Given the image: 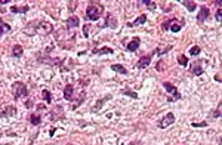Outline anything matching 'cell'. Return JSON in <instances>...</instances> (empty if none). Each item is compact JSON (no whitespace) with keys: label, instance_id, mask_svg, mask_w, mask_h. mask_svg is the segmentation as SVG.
Returning a JSON list of instances; mask_svg holds the SVG:
<instances>
[{"label":"cell","instance_id":"1","mask_svg":"<svg viewBox=\"0 0 222 145\" xmlns=\"http://www.w3.org/2000/svg\"><path fill=\"white\" fill-rule=\"evenodd\" d=\"M104 12V6L99 3V2H92L87 9H86V19L89 21H96V19L101 18Z\"/></svg>","mask_w":222,"mask_h":145},{"label":"cell","instance_id":"2","mask_svg":"<svg viewBox=\"0 0 222 145\" xmlns=\"http://www.w3.org/2000/svg\"><path fill=\"white\" fill-rule=\"evenodd\" d=\"M52 30H53V27H52L51 22H48V21H39V24H37V34H42V36H48V34H51Z\"/></svg>","mask_w":222,"mask_h":145},{"label":"cell","instance_id":"3","mask_svg":"<svg viewBox=\"0 0 222 145\" xmlns=\"http://www.w3.org/2000/svg\"><path fill=\"white\" fill-rule=\"evenodd\" d=\"M12 92H14V96H15V99H18V98H21V96H27V93H28V91H27V86L24 85V83H15L14 86H12Z\"/></svg>","mask_w":222,"mask_h":145},{"label":"cell","instance_id":"4","mask_svg":"<svg viewBox=\"0 0 222 145\" xmlns=\"http://www.w3.org/2000/svg\"><path fill=\"white\" fill-rule=\"evenodd\" d=\"M163 86H164V89H166V92H169V93H172L173 95V98H172V101H176V99H181V95H179V92H178V89L172 85V83H169V82H164L163 83Z\"/></svg>","mask_w":222,"mask_h":145},{"label":"cell","instance_id":"5","mask_svg":"<svg viewBox=\"0 0 222 145\" xmlns=\"http://www.w3.org/2000/svg\"><path fill=\"white\" fill-rule=\"evenodd\" d=\"M172 123H175V116L172 114V113H167L166 114V117L158 123V127L160 129H164V127H167V126H170Z\"/></svg>","mask_w":222,"mask_h":145},{"label":"cell","instance_id":"6","mask_svg":"<svg viewBox=\"0 0 222 145\" xmlns=\"http://www.w3.org/2000/svg\"><path fill=\"white\" fill-rule=\"evenodd\" d=\"M202 64H203L202 61L192 62V64H191V68H189L191 74H194V76H202V72H203V65H202Z\"/></svg>","mask_w":222,"mask_h":145},{"label":"cell","instance_id":"7","mask_svg":"<svg viewBox=\"0 0 222 145\" xmlns=\"http://www.w3.org/2000/svg\"><path fill=\"white\" fill-rule=\"evenodd\" d=\"M139 45H141V40H139L138 37H133V39L129 42V45H127V51H129V52H135L138 48H139Z\"/></svg>","mask_w":222,"mask_h":145},{"label":"cell","instance_id":"8","mask_svg":"<svg viewBox=\"0 0 222 145\" xmlns=\"http://www.w3.org/2000/svg\"><path fill=\"white\" fill-rule=\"evenodd\" d=\"M210 15V12H209V9L206 8V6H202V9H200V14H199V17H197V22H205L206 18Z\"/></svg>","mask_w":222,"mask_h":145},{"label":"cell","instance_id":"9","mask_svg":"<svg viewBox=\"0 0 222 145\" xmlns=\"http://www.w3.org/2000/svg\"><path fill=\"white\" fill-rule=\"evenodd\" d=\"M62 116H64V113H62V107H61V105H56L55 108L52 110V113H51L52 120H58V119L62 117Z\"/></svg>","mask_w":222,"mask_h":145},{"label":"cell","instance_id":"10","mask_svg":"<svg viewBox=\"0 0 222 145\" xmlns=\"http://www.w3.org/2000/svg\"><path fill=\"white\" fill-rule=\"evenodd\" d=\"M151 64V56L147 55V56H142L139 61H138V68H145Z\"/></svg>","mask_w":222,"mask_h":145},{"label":"cell","instance_id":"11","mask_svg":"<svg viewBox=\"0 0 222 145\" xmlns=\"http://www.w3.org/2000/svg\"><path fill=\"white\" fill-rule=\"evenodd\" d=\"M145 21H147V17H145V15H141V17H138L133 22H129L127 27H138V25H142Z\"/></svg>","mask_w":222,"mask_h":145},{"label":"cell","instance_id":"12","mask_svg":"<svg viewBox=\"0 0 222 145\" xmlns=\"http://www.w3.org/2000/svg\"><path fill=\"white\" fill-rule=\"evenodd\" d=\"M79 24H80V19L77 18V17H70V18L67 19V27H68V28L79 27Z\"/></svg>","mask_w":222,"mask_h":145},{"label":"cell","instance_id":"13","mask_svg":"<svg viewBox=\"0 0 222 145\" xmlns=\"http://www.w3.org/2000/svg\"><path fill=\"white\" fill-rule=\"evenodd\" d=\"M71 96H73V86L71 85H67L65 89H64V98L67 101H71Z\"/></svg>","mask_w":222,"mask_h":145},{"label":"cell","instance_id":"14","mask_svg":"<svg viewBox=\"0 0 222 145\" xmlns=\"http://www.w3.org/2000/svg\"><path fill=\"white\" fill-rule=\"evenodd\" d=\"M17 114V108L15 107H8L3 113H0V117H5V116H15Z\"/></svg>","mask_w":222,"mask_h":145},{"label":"cell","instance_id":"15","mask_svg":"<svg viewBox=\"0 0 222 145\" xmlns=\"http://www.w3.org/2000/svg\"><path fill=\"white\" fill-rule=\"evenodd\" d=\"M24 52V49H22V46H19V45H15L14 48H12V55L15 56V58H19L21 55Z\"/></svg>","mask_w":222,"mask_h":145},{"label":"cell","instance_id":"16","mask_svg":"<svg viewBox=\"0 0 222 145\" xmlns=\"http://www.w3.org/2000/svg\"><path fill=\"white\" fill-rule=\"evenodd\" d=\"M141 5H145L150 11H155V8H157V5H155V2H151V0H142V2H139Z\"/></svg>","mask_w":222,"mask_h":145},{"label":"cell","instance_id":"17","mask_svg":"<svg viewBox=\"0 0 222 145\" xmlns=\"http://www.w3.org/2000/svg\"><path fill=\"white\" fill-rule=\"evenodd\" d=\"M181 3H182V5H184V6L187 8L189 12H192V11H194V9L197 8V5H195L194 2H187V0H184V2H181Z\"/></svg>","mask_w":222,"mask_h":145},{"label":"cell","instance_id":"18","mask_svg":"<svg viewBox=\"0 0 222 145\" xmlns=\"http://www.w3.org/2000/svg\"><path fill=\"white\" fill-rule=\"evenodd\" d=\"M42 96H43V101H45V102H48V104H51L52 102V95H51V92L45 89V91L42 92Z\"/></svg>","mask_w":222,"mask_h":145},{"label":"cell","instance_id":"19","mask_svg":"<svg viewBox=\"0 0 222 145\" xmlns=\"http://www.w3.org/2000/svg\"><path fill=\"white\" fill-rule=\"evenodd\" d=\"M111 68H113L114 71L120 72V74H127V70H126V68H124L123 65H120V64H119V65H117V64H114V65H113Z\"/></svg>","mask_w":222,"mask_h":145},{"label":"cell","instance_id":"20","mask_svg":"<svg viewBox=\"0 0 222 145\" xmlns=\"http://www.w3.org/2000/svg\"><path fill=\"white\" fill-rule=\"evenodd\" d=\"M27 11H28V6H21V8L14 6V8H12V12H14V14H24V12H27Z\"/></svg>","mask_w":222,"mask_h":145},{"label":"cell","instance_id":"21","mask_svg":"<svg viewBox=\"0 0 222 145\" xmlns=\"http://www.w3.org/2000/svg\"><path fill=\"white\" fill-rule=\"evenodd\" d=\"M181 28H182V25H181V24H176V22L172 19V24H170V27H169V30H172L173 33H178Z\"/></svg>","mask_w":222,"mask_h":145},{"label":"cell","instance_id":"22","mask_svg":"<svg viewBox=\"0 0 222 145\" xmlns=\"http://www.w3.org/2000/svg\"><path fill=\"white\" fill-rule=\"evenodd\" d=\"M30 122H31V125H34V126H39V125H40V116L31 114V117H30Z\"/></svg>","mask_w":222,"mask_h":145},{"label":"cell","instance_id":"23","mask_svg":"<svg viewBox=\"0 0 222 145\" xmlns=\"http://www.w3.org/2000/svg\"><path fill=\"white\" fill-rule=\"evenodd\" d=\"M121 93H123V95H127V96H132L133 99H136V98H138V93H136V92L129 91V89H123V91H121Z\"/></svg>","mask_w":222,"mask_h":145},{"label":"cell","instance_id":"24","mask_svg":"<svg viewBox=\"0 0 222 145\" xmlns=\"http://www.w3.org/2000/svg\"><path fill=\"white\" fill-rule=\"evenodd\" d=\"M9 30H11V27H9L8 24H5V22L0 21V37H2V34H3L5 31H9Z\"/></svg>","mask_w":222,"mask_h":145},{"label":"cell","instance_id":"25","mask_svg":"<svg viewBox=\"0 0 222 145\" xmlns=\"http://www.w3.org/2000/svg\"><path fill=\"white\" fill-rule=\"evenodd\" d=\"M107 18L110 19V27H111V28H116V27H117V22H116V18H114V17H113L111 14H108V15H107Z\"/></svg>","mask_w":222,"mask_h":145},{"label":"cell","instance_id":"26","mask_svg":"<svg viewBox=\"0 0 222 145\" xmlns=\"http://www.w3.org/2000/svg\"><path fill=\"white\" fill-rule=\"evenodd\" d=\"M93 54H113V49L111 48H102L99 51H93Z\"/></svg>","mask_w":222,"mask_h":145},{"label":"cell","instance_id":"27","mask_svg":"<svg viewBox=\"0 0 222 145\" xmlns=\"http://www.w3.org/2000/svg\"><path fill=\"white\" fill-rule=\"evenodd\" d=\"M178 61H179V64L184 65V67L188 64V58L185 56V55H179V56H178Z\"/></svg>","mask_w":222,"mask_h":145},{"label":"cell","instance_id":"28","mask_svg":"<svg viewBox=\"0 0 222 145\" xmlns=\"http://www.w3.org/2000/svg\"><path fill=\"white\" fill-rule=\"evenodd\" d=\"M107 99H110V96H108V98H104V99H101V101H99V102H98V104H96V105L93 107V111H98V110L101 108V105H102V104L105 102V101H107Z\"/></svg>","mask_w":222,"mask_h":145},{"label":"cell","instance_id":"29","mask_svg":"<svg viewBox=\"0 0 222 145\" xmlns=\"http://www.w3.org/2000/svg\"><path fill=\"white\" fill-rule=\"evenodd\" d=\"M189 54L194 55V56H195V55H199V54H200V48H199V46H194V48H191V49H189Z\"/></svg>","mask_w":222,"mask_h":145},{"label":"cell","instance_id":"30","mask_svg":"<svg viewBox=\"0 0 222 145\" xmlns=\"http://www.w3.org/2000/svg\"><path fill=\"white\" fill-rule=\"evenodd\" d=\"M215 18L216 21H221L222 17H221V8H218V11H216V14H215Z\"/></svg>","mask_w":222,"mask_h":145},{"label":"cell","instance_id":"31","mask_svg":"<svg viewBox=\"0 0 222 145\" xmlns=\"http://www.w3.org/2000/svg\"><path fill=\"white\" fill-rule=\"evenodd\" d=\"M221 116V104L218 105V110L215 111V114H212V117H219Z\"/></svg>","mask_w":222,"mask_h":145},{"label":"cell","instance_id":"32","mask_svg":"<svg viewBox=\"0 0 222 145\" xmlns=\"http://www.w3.org/2000/svg\"><path fill=\"white\" fill-rule=\"evenodd\" d=\"M170 24H172V21H167V22H164L161 27H163V30H169V27H170Z\"/></svg>","mask_w":222,"mask_h":145},{"label":"cell","instance_id":"33","mask_svg":"<svg viewBox=\"0 0 222 145\" xmlns=\"http://www.w3.org/2000/svg\"><path fill=\"white\" fill-rule=\"evenodd\" d=\"M192 126H194V127H200V126L206 127V126H207V123H192Z\"/></svg>","mask_w":222,"mask_h":145},{"label":"cell","instance_id":"34","mask_svg":"<svg viewBox=\"0 0 222 145\" xmlns=\"http://www.w3.org/2000/svg\"><path fill=\"white\" fill-rule=\"evenodd\" d=\"M89 28H90L89 25H85V30H83V33H85V36H86V37L89 36Z\"/></svg>","mask_w":222,"mask_h":145},{"label":"cell","instance_id":"35","mask_svg":"<svg viewBox=\"0 0 222 145\" xmlns=\"http://www.w3.org/2000/svg\"><path fill=\"white\" fill-rule=\"evenodd\" d=\"M5 3H9V0H2L0 2V5H5Z\"/></svg>","mask_w":222,"mask_h":145},{"label":"cell","instance_id":"36","mask_svg":"<svg viewBox=\"0 0 222 145\" xmlns=\"http://www.w3.org/2000/svg\"><path fill=\"white\" fill-rule=\"evenodd\" d=\"M129 145H136V144H133V142H132V144H129Z\"/></svg>","mask_w":222,"mask_h":145},{"label":"cell","instance_id":"37","mask_svg":"<svg viewBox=\"0 0 222 145\" xmlns=\"http://www.w3.org/2000/svg\"><path fill=\"white\" fill-rule=\"evenodd\" d=\"M67 145H73V144H67Z\"/></svg>","mask_w":222,"mask_h":145}]
</instances>
